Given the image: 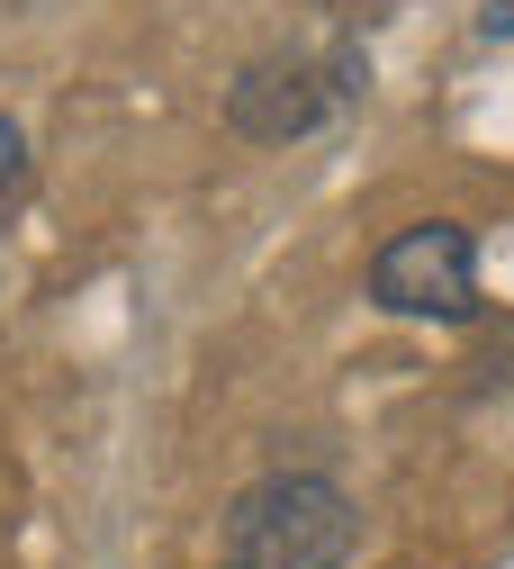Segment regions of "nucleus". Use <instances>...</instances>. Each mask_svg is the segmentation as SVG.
<instances>
[{
	"label": "nucleus",
	"mask_w": 514,
	"mask_h": 569,
	"mask_svg": "<svg viewBox=\"0 0 514 569\" xmlns=\"http://www.w3.org/2000/svg\"><path fill=\"white\" fill-rule=\"evenodd\" d=\"M352 533H361L352 497L316 470H280L226 507V551L253 560V569H343Z\"/></svg>",
	"instance_id": "f257e3e1"
},
{
	"label": "nucleus",
	"mask_w": 514,
	"mask_h": 569,
	"mask_svg": "<svg viewBox=\"0 0 514 569\" xmlns=\"http://www.w3.org/2000/svg\"><path fill=\"white\" fill-rule=\"evenodd\" d=\"M371 299L389 317H443V326L478 317V244L461 227H443V218L389 236L380 262H371Z\"/></svg>",
	"instance_id": "f03ea898"
},
{
	"label": "nucleus",
	"mask_w": 514,
	"mask_h": 569,
	"mask_svg": "<svg viewBox=\"0 0 514 569\" xmlns=\"http://www.w3.org/2000/svg\"><path fill=\"white\" fill-rule=\"evenodd\" d=\"M334 118V82L299 54H262L226 82V127L244 146H289V136H316Z\"/></svg>",
	"instance_id": "7ed1b4c3"
},
{
	"label": "nucleus",
	"mask_w": 514,
	"mask_h": 569,
	"mask_svg": "<svg viewBox=\"0 0 514 569\" xmlns=\"http://www.w3.org/2000/svg\"><path fill=\"white\" fill-rule=\"evenodd\" d=\"M19 172H28V136L19 118H0V190H19Z\"/></svg>",
	"instance_id": "20e7f679"
},
{
	"label": "nucleus",
	"mask_w": 514,
	"mask_h": 569,
	"mask_svg": "<svg viewBox=\"0 0 514 569\" xmlns=\"http://www.w3.org/2000/svg\"><path fill=\"white\" fill-rule=\"evenodd\" d=\"M487 37H514V0H487V19H478Z\"/></svg>",
	"instance_id": "39448f33"
},
{
	"label": "nucleus",
	"mask_w": 514,
	"mask_h": 569,
	"mask_svg": "<svg viewBox=\"0 0 514 569\" xmlns=\"http://www.w3.org/2000/svg\"><path fill=\"white\" fill-rule=\"evenodd\" d=\"M226 569H253V560H226Z\"/></svg>",
	"instance_id": "423d86ee"
}]
</instances>
